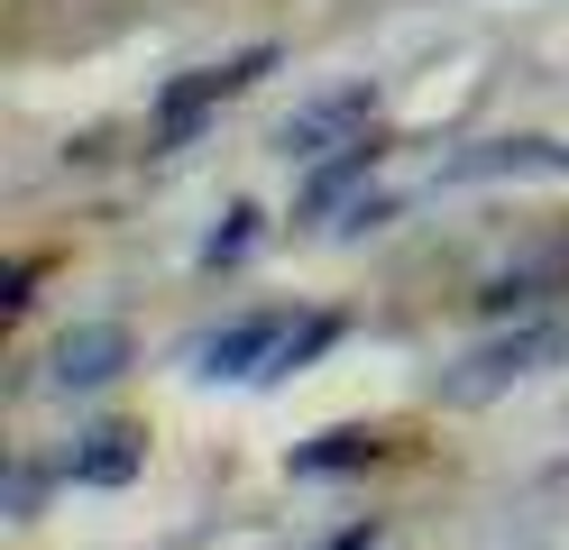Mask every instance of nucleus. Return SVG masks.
<instances>
[{
	"label": "nucleus",
	"mask_w": 569,
	"mask_h": 550,
	"mask_svg": "<svg viewBox=\"0 0 569 550\" xmlns=\"http://www.w3.org/2000/svg\"><path fill=\"white\" fill-rule=\"evenodd\" d=\"M478 174H569V147H551V138H496V147L450 157V183H478Z\"/></svg>",
	"instance_id": "nucleus-7"
},
{
	"label": "nucleus",
	"mask_w": 569,
	"mask_h": 550,
	"mask_svg": "<svg viewBox=\"0 0 569 550\" xmlns=\"http://www.w3.org/2000/svg\"><path fill=\"white\" fill-rule=\"evenodd\" d=\"M368 129H377L368 92H322V101H303L295 120L276 129V147L284 157H340V147H368Z\"/></svg>",
	"instance_id": "nucleus-3"
},
{
	"label": "nucleus",
	"mask_w": 569,
	"mask_h": 550,
	"mask_svg": "<svg viewBox=\"0 0 569 550\" xmlns=\"http://www.w3.org/2000/svg\"><path fill=\"white\" fill-rule=\"evenodd\" d=\"M331 330H340L331 312H312V321H295V330H284V340H276V358H267V377H295L303 358H322V349H331Z\"/></svg>",
	"instance_id": "nucleus-10"
},
{
	"label": "nucleus",
	"mask_w": 569,
	"mask_h": 550,
	"mask_svg": "<svg viewBox=\"0 0 569 550\" xmlns=\"http://www.w3.org/2000/svg\"><path fill=\"white\" fill-rule=\"evenodd\" d=\"M248 239H258V211H230V230H211V239H202V267H239Z\"/></svg>",
	"instance_id": "nucleus-11"
},
{
	"label": "nucleus",
	"mask_w": 569,
	"mask_h": 550,
	"mask_svg": "<svg viewBox=\"0 0 569 550\" xmlns=\"http://www.w3.org/2000/svg\"><path fill=\"white\" fill-rule=\"evenodd\" d=\"M258 73H276V47H248V56H230V64H202V73H184V83H166V101H157V138L166 147H184L211 110H221L230 92H248Z\"/></svg>",
	"instance_id": "nucleus-2"
},
{
	"label": "nucleus",
	"mask_w": 569,
	"mask_h": 550,
	"mask_svg": "<svg viewBox=\"0 0 569 550\" xmlns=\"http://www.w3.org/2000/svg\"><path fill=\"white\" fill-rule=\"evenodd\" d=\"M368 166H377V147H340V157L303 183V211H331V202H340V193H349V183H359Z\"/></svg>",
	"instance_id": "nucleus-9"
},
{
	"label": "nucleus",
	"mask_w": 569,
	"mask_h": 550,
	"mask_svg": "<svg viewBox=\"0 0 569 550\" xmlns=\"http://www.w3.org/2000/svg\"><path fill=\"white\" fill-rule=\"evenodd\" d=\"M284 312H248V321H230V330H211V340L193 349V377H267V358H276V340H284Z\"/></svg>",
	"instance_id": "nucleus-4"
},
{
	"label": "nucleus",
	"mask_w": 569,
	"mask_h": 550,
	"mask_svg": "<svg viewBox=\"0 0 569 550\" xmlns=\"http://www.w3.org/2000/svg\"><path fill=\"white\" fill-rule=\"evenodd\" d=\"M560 358H569V312L523 321V330H506V340L469 349V358L441 377V394H450V403H487V394H506V386H523V377H542V367H560Z\"/></svg>",
	"instance_id": "nucleus-1"
},
{
	"label": "nucleus",
	"mask_w": 569,
	"mask_h": 550,
	"mask_svg": "<svg viewBox=\"0 0 569 550\" xmlns=\"http://www.w3.org/2000/svg\"><path fill=\"white\" fill-rule=\"evenodd\" d=\"M386 450V431H322V440H303L295 450V477H331V468H368Z\"/></svg>",
	"instance_id": "nucleus-8"
},
{
	"label": "nucleus",
	"mask_w": 569,
	"mask_h": 550,
	"mask_svg": "<svg viewBox=\"0 0 569 550\" xmlns=\"http://www.w3.org/2000/svg\"><path fill=\"white\" fill-rule=\"evenodd\" d=\"M138 468H148V431L101 422V431H83V450H74V487H129Z\"/></svg>",
	"instance_id": "nucleus-6"
},
{
	"label": "nucleus",
	"mask_w": 569,
	"mask_h": 550,
	"mask_svg": "<svg viewBox=\"0 0 569 550\" xmlns=\"http://www.w3.org/2000/svg\"><path fill=\"white\" fill-rule=\"evenodd\" d=\"M120 367H129V330H120V321H83V330H64V340H56V386H64V394L111 386Z\"/></svg>",
	"instance_id": "nucleus-5"
}]
</instances>
